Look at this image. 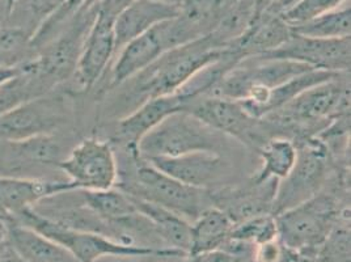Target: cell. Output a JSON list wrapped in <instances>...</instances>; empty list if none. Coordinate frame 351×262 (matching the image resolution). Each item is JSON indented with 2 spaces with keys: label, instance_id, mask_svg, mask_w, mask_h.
Listing matches in <instances>:
<instances>
[{
  "label": "cell",
  "instance_id": "1",
  "mask_svg": "<svg viewBox=\"0 0 351 262\" xmlns=\"http://www.w3.org/2000/svg\"><path fill=\"white\" fill-rule=\"evenodd\" d=\"M230 50L231 45L221 46L211 34L168 50L146 70L123 83L129 84L119 102L126 110L123 116L151 99L175 95L195 73L227 56Z\"/></svg>",
  "mask_w": 351,
  "mask_h": 262
},
{
  "label": "cell",
  "instance_id": "2",
  "mask_svg": "<svg viewBox=\"0 0 351 262\" xmlns=\"http://www.w3.org/2000/svg\"><path fill=\"white\" fill-rule=\"evenodd\" d=\"M116 188L123 193L175 213L193 222L213 206L208 190L177 181L143 159L138 148H119Z\"/></svg>",
  "mask_w": 351,
  "mask_h": 262
},
{
  "label": "cell",
  "instance_id": "3",
  "mask_svg": "<svg viewBox=\"0 0 351 262\" xmlns=\"http://www.w3.org/2000/svg\"><path fill=\"white\" fill-rule=\"evenodd\" d=\"M349 73L298 95L278 110L263 117L273 130L295 131L304 138L319 136L341 117L350 116Z\"/></svg>",
  "mask_w": 351,
  "mask_h": 262
},
{
  "label": "cell",
  "instance_id": "4",
  "mask_svg": "<svg viewBox=\"0 0 351 262\" xmlns=\"http://www.w3.org/2000/svg\"><path fill=\"white\" fill-rule=\"evenodd\" d=\"M15 220L25 224L69 250L79 262H96L103 257H188L171 248H149L123 244L101 233L76 230L46 218L34 209H28Z\"/></svg>",
  "mask_w": 351,
  "mask_h": 262
},
{
  "label": "cell",
  "instance_id": "5",
  "mask_svg": "<svg viewBox=\"0 0 351 262\" xmlns=\"http://www.w3.org/2000/svg\"><path fill=\"white\" fill-rule=\"evenodd\" d=\"M349 214L350 207L341 206L336 193L324 189L306 202L276 215L279 243L295 254L315 259L337 222Z\"/></svg>",
  "mask_w": 351,
  "mask_h": 262
},
{
  "label": "cell",
  "instance_id": "6",
  "mask_svg": "<svg viewBox=\"0 0 351 262\" xmlns=\"http://www.w3.org/2000/svg\"><path fill=\"white\" fill-rule=\"evenodd\" d=\"M227 139V135L211 129L197 117L178 110L147 132L138 143V152L146 160L201 151L223 154L230 146Z\"/></svg>",
  "mask_w": 351,
  "mask_h": 262
},
{
  "label": "cell",
  "instance_id": "7",
  "mask_svg": "<svg viewBox=\"0 0 351 262\" xmlns=\"http://www.w3.org/2000/svg\"><path fill=\"white\" fill-rule=\"evenodd\" d=\"M296 147L298 159L293 171L279 181L273 204L274 217L319 194L328 185L332 174L329 147L319 136L304 138Z\"/></svg>",
  "mask_w": 351,
  "mask_h": 262
},
{
  "label": "cell",
  "instance_id": "8",
  "mask_svg": "<svg viewBox=\"0 0 351 262\" xmlns=\"http://www.w3.org/2000/svg\"><path fill=\"white\" fill-rule=\"evenodd\" d=\"M182 110L211 129L256 150L271 138L270 125L263 118L250 116L239 102L204 95L189 100Z\"/></svg>",
  "mask_w": 351,
  "mask_h": 262
},
{
  "label": "cell",
  "instance_id": "9",
  "mask_svg": "<svg viewBox=\"0 0 351 262\" xmlns=\"http://www.w3.org/2000/svg\"><path fill=\"white\" fill-rule=\"evenodd\" d=\"M76 190H106L116 187L118 163L110 142L96 136L79 142L58 164Z\"/></svg>",
  "mask_w": 351,
  "mask_h": 262
},
{
  "label": "cell",
  "instance_id": "10",
  "mask_svg": "<svg viewBox=\"0 0 351 262\" xmlns=\"http://www.w3.org/2000/svg\"><path fill=\"white\" fill-rule=\"evenodd\" d=\"M50 93L30 99L1 115L0 142H21L56 134L66 122V108L62 99Z\"/></svg>",
  "mask_w": 351,
  "mask_h": 262
},
{
  "label": "cell",
  "instance_id": "11",
  "mask_svg": "<svg viewBox=\"0 0 351 262\" xmlns=\"http://www.w3.org/2000/svg\"><path fill=\"white\" fill-rule=\"evenodd\" d=\"M148 161L161 172L197 189H221L230 187L234 178V165L219 152L201 151Z\"/></svg>",
  "mask_w": 351,
  "mask_h": 262
},
{
  "label": "cell",
  "instance_id": "12",
  "mask_svg": "<svg viewBox=\"0 0 351 262\" xmlns=\"http://www.w3.org/2000/svg\"><path fill=\"white\" fill-rule=\"evenodd\" d=\"M263 57L293 60L319 71L349 73L351 66L350 37L322 40L293 34L286 44Z\"/></svg>",
  "mask_w": 351,
  "mask_h": 262
},
{
  "label": "cell",
  "instance_id": "13",
  "mask_svg": "<svg viewBox=\"0 0 351 262\" xmlns=\"http://www.w3.org/2000/svg\"><path fill=\"white\" fill-rule=\"evenodd\" d=\"M114 17L101 10L89 28L76 64L75 78L83 89H90L103 76L116 56Z\"/></svg>",
  "mask_w": 351,
  "mask_h": 262
},
{
  "label": "cell",
  "instance_id": "14",
  "mask_svg": "<svg viewBox=\"0 0 351 262\" xmlns=\"http://www.w3.org/2000/svg\"><path fill=\"white\" fill-rule=\"evenodd\" d=\"M278 180L256 181L250 178L240 187H226L210 191L213 206L219 207L237 224L263 214H273V204L278 189Z\"/></svg>",
  "mask_w": 351,
  "mask_h": 262
},
{
  "label": "cell",
  "instance_id": "15",
  "mask_svg": "<svg viewBox=\"0 0 351 262\" xmlns=\"http://www.w3.org/2000/svg\"><path fill=\"white\" fill-rule=\"evenodd\" d=\"M76 190L69 180L0 175V215L16 218L45 200Z\"/></svg>",
  "mask_w": 351,
  "mask_h": 262
},
{
  "label": "cell",
  "instance_id": "16",
  "mask_svg": "<svg viewBox=\"0 0 351 262\" xmlns=\"http://www.w3.org/2000/svg\"><path fill=\"white\" fill-rule=\"evenodd\" d=\"M168 50L169 46L162 21L146 33L135 37L118 51L110 71V87L122 86L136 73L146 70Z\"/></svg>",
  "mask_w": 351,
  "mask_h": 262
},
{
  "label": "cell",
  "instance_id": "17",
  "mask_svg": "<svg viewBox=\"0 0 351 262\" xmlns=\"http://www.w3.org/2000/svg\"><path fill=\"white\" fill-rule=\"evenodd\" d=\"M185 100L178 95L151 99L141 104L126 116L118 118L113 132V146L118 148H138L139 141L147 132L158 126L164 118L182 110Z\"/></svg>",
  "mask_w": 351,
  "mask_h": 262
},
{
  "label": "cell",
  "instance_id": "18",
  "mask_svg": "<svg viewBox=\"0 0 351 262\" xmlns=\"http://www.w3.org/2000/svg\"><path fill=\"white\" fill-rule=\"evenodd\" d=\"M180 5L158 0H134L118 16L114 24L116 54L135 37L146 33L165 20L178 15ZM116 57V56H114Z\"/></svg>",
  "mask_w": 351,
  "mask_h": 262
},
{
  "label": "cell",
  "instance_id": "19",
  "mask_svg": "<svg viewBox=\"0 0 351 262\" xmlns=\"http://www.w3.org/2000/svg\"><path fill=\"white\" fill-rule=\"evenodd\" d=\"M293 36L280 16L263 11L256 16L245 33L232 45L241 58L265 56L286 44Z\"/></svg>",
  "mask_w": 351,
  "mask_h": 262
},
{
  "label": "cell",
  "instance_id": "20",
  "mask_svg": "<svg viewBox=\"0 0 351 262\" xmlns=\"http://www.w3.org/2000/svg\"><path fill=\"white\" fill-rule=\"evenodd\" d=\"M7 243L25 262H79L73 254L28 226L7 218Z\"/></svg>",
  "mask_w": 351,
  "mask_h": 262
},
{
  "label": "cell",
  "instance_id": "21",
  "mask_svg": "<svg viewBox=\"0 0 351 262\" xmlns=\"http://www.w3.org/2000/svg\"><path fill=\"white\" fill-rule=\"evenodd\" d=\"M132 201L136 211L149 222L155 233L160 237L162 243H165L167 247L184 252L189 257L191 244V222L159 204H151L134 197H132Z\"/></svg>",
  "mask_w": 351,
  "mask_h": 262
},
{
  "label": "cell",
  "instance_id": "22",
  "mask_svg": "<svg viewBox=\"0 0 351 262\" xmlns=\"http://www.w3.org/2000/svg\"><path fill=\"white\" fill-rule=\"evenodd\" d=\"M189 256L217 250L224 247L234 228V222L217 206H211L191 223Z\"/></svg>",
  "mask_w": 351,
  "mask_h": 262
},
{
  "label": "cell",
  "instance_id": "23",
  "mask_svg": "<svg viewBox=\"0 0 351 262\" xmlns=\"http://www.w3.org/2000/svg\"><path fill=\"white\" fill-rule=\"evenodd\" d=\"M257 151L263 161V167L252 177L256 181L270 178L280 181L286 178L293 171L298 159L296 143L287 136H271Z\"/></svg>",
  "mask_w": 351,
  "mask_h": 262
},
{
  "label": "cell",
  "instance_id": "24",
  "mask_svg": "<svg viewBox=\"0 0 351 262\" xmlns=\"http://www.w3.org/2000/svg\"><path fill=\"white\" fill-rule=\"evenodd\" d=\"M350 5L346 3L336 10L319 16L304 24L291 27L293 34L308 37V38H345L350 37L351 29Z\"/></svg>",
  "mask_w": 351,
  "mask_h": 262
},
{
  "label": "cell",
  "instance_id": "25",
  "mask_svg": "<svg viewBox=\"0 0 351 262\" xmlns=\"http://www.w3.org/2000/svg\"><path fill=\"white\" fill-rule=\"evenodd\" d=\"M33 34L17 25L0 27V69L19 67L37 56Z\"/></svg>",
  "mask_w": 351,
  "mask_h": 262
},
{
  "label": "cell",
  "instance_id": "26",
  "mask_svg": "<svg viewBox=\"0 0 351 262\" xmlns=\"http://www.w3.org/2000/svg\"><path fill=\"white\" fill-rule=\"evenodd\" d=\"M274 239H278V230L273 214H263L234 224L230 235L231 241L253 248Z\"/></svg>",
  "mask_w": 351,
  "mask_h": 262
},
{
  "label": "cell",
  "instance_id": "27",
  "mask_svg": "<svg viewBox=\"0 0 351 262\" xmlns=\"http://www.w3.org/2000/svg\"><path fill=\"white\" fill-rule=\"evenodd\" d=\"M350 214L339 219L315 254L316 262H351Z\"/></svg>",
  "mask_w": 351,
  "mask_h": 262
},
{
  "label": "cell",
  "instance_id": "28",
  "mask_svg": "<svg viewBox=\"0 0 351 262\" xmlns=\"http://www.w3.org/2000/svg\"><path fill=\"white\" fill-rule=\"evenodd\" d=\"M345 3H348V0H296L279 16L291 28L328 14Z\"/></svg>",
  "mask_w": 351,
  "mask_h": 262
},
{
  "label": "cell",
  "instance_id": "29",
  "mask_svg": "<svg viewBox=\"0 0 351 262\" xmlns=\"http://www.w3.org/2000/svg\"><path fill=\"white\" fill-rule=\"evenodd\" d=\"M64 1L66 0H24V14L27 16L21 28L34 34L44 21L58 11Z\"/></svg>",
  "mask_w": 351,
  "mask_h": 262
},
{
  "label": "cell",
  "instance_id": "30",
  "mask_svg": "<svg viewBox=\"0 0 351 262\" xmlns=\"http://www.w3.org/2000/svg\"><path fill=\"white\" fill-rule=\"evenodd\" d=\"M283 257L285 248L282 247L278 239L256 246L252 252L253 262H280Z\"/></svg>",
  "mask_w": 351,
  "mask_h": 262
},
{
  "label": "cell",
  "instance_id": "31",
  "mask_svg": "<svg viewBox=\"0 0 351 262\" xmlns=\"http://www.w3.org/2000/svg\"><path fill=\"white\" fill-rule=\"evenodd\" d=\"M189 257H191V262H245L243 254L232 253L226 249H217Z\"/></svg>",
  "mask_w": 351,
  "mask_h": 262
},
{
  "label": "cell",
  "instance_id": "32",
  "mask_svg": "<svg viewBox=\"0 0 351 262\" xmlns=\"http://www.w3.org/2000/svg\"><path fill=\"white\" fill-rule=\"evenodd\" d=\"M11 249L7 243V217L0 215V259H3Z\"/></svg>",
  "mask_w": 351,
  "mask_h": 262
},
{
  "label": "cell",
  "instance_id": "33",
  "mask_svg": "<svg viewBox=\"0 0 351 262\" xmlns=\"http://www.w3.org/2000/svg\"><path fill=\"white\" fill-rule=\"evenodd\" d=\"M21 73V66L19 67H1L0 69V86L5 84L7 82L15 79Z\"/></svg>",
  "mask_w": 351,
  "mask_h": 262
},
{
  "label": "cell",
  "instance_id": "34",
  "mask_svg": "<svg viewBox=\"0 0 351 262\" xmlns=\"http://www.w3.org/2000/svg\"><path fill=\"white\" fill-rule=\"evenodd\" d=\"M280 262H316V260L312 259V257L295 254L293 252L285 249V257H283V260Z\"/></svg>",
  "mask_w": 351,
  "mask_h": 262
},
{
  "label": "cell",
  "instance_id": "35",
  "mask_svg": "<svg viewBox=\"0 0 351 262\" xmlns=\"http://www.w3.org/2000/svg\"><path fill=\"white\" fill-rule=\"evenodd\" d=\"M276 0H256V16L266 11Z\"/></svg>",
  "mask_w": 351,
  "mask_h": 262
},
{
  "label": "cell",
  "instance_id": "36",
  "mask_svg": "<svg viewBox=\"0 0 351 262\" xmlns=\"http://www.w3.org/2000/svg\"><path fill=\"white\" fill-rule=\"evenodd\" d=\"M0 262H25L23 261L20 257H17L12 250H10L3 259H0Z\"/></svg>",
  "mask_w": 351,
  "mask_h": 262
},
{
  "label": "cell",
  "instance_id": "37",
  "mask_svg": "<svg viewBox=\"0 0 351 262\" xmlns=\"http://www.w3.org/2000/svg\"><path fill=\"white\" fill-rule=\"evenodd\" d=\"M17 1H19V0H4V3H5V12H7V15H10V12L14 10V7H15Z\"/></svg>",
  "mask_w": 351,
  "mask_h": 262
},
{
  "label": "cell",
  "instance_id": "38",
  "mask_svg": "<svg viewBox=\"0 0 351 262\" xmlns=\"http://www.w3.org/2000/svg\"><path fill=\"white\" fill-rule=\"evenodd\" d=\"M134 259H139V257H128L126 260H123V261L119 262H145V261H136V260H134Z\"/></svg>",
  "mask_w": 351,
  "mask_h": 262
},
{
  "label": "cell",
  "instance_id": "39",
  "mask_svg": "<svg viewBox=\"0 0 351 262\" xmlns=\"http://www.w3.org/2000/svg\"><path fill=\"white\" fill-rule=\"evenodd\" d=\"M0 8L5 11V3H4V0H0ZM5 14H7V12H5Z\"/></svg>",
  "mask_w": 351,
  "mask_h": 262
},
{
  "label": "cell",
  "instance_id": "40",
  "mask_svg": "<svg viewBox=\"0 0 351 262\" xmlns=\"http://www.w3.org/2000/svg\"><path fill=\"white\" fill-rule=\"evenodd\" d=\"M0 175H3V171H1V167H0Z\"/></svg>",
  "mask_w": 351,
  "mask_h": 262
}]
</instances>
